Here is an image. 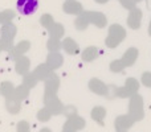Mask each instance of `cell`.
<instances>
[{"mask_svg": "<svg viewBox=\"0 0 151 132\" xmlns=\"http://www.w3.org/2000/svg\"><path fill=\"white\" fill-rule=\"evenodd\" d=\"M109 87L110 93L117 98H130L139 90V82L134 78H129L125 85L121 87H118V86H109Z\"/></svg>", "mask_w": 151, "mask_h": 132, "instance_id": "2", "label": "cell"}, {"mask_svg": "<svg viewBox=\"0 0 151 132\" xmlns=\"http://www.w3.org/2000/svg\"><path fill=\"white\" fill-rule=\"evenodd\" d=\"M89 88H90L91 93L97 94V95L101 96H107L110 94V87L107 85H105L102 81L97 79V78H93L89 82Z\"/></svg>", "mask_w": 151, "mask_h": 132, "instance_id": "8", "label": "cell"}, {"mask_svg": "<svg viewBox=\"0 0 151 132\" xmlns=\"http://www.w3.org/2000/svg\"><path fill=\"white\" fill-rule=\"evenodd\" d=\"M66 123L64 124V131L65 132H74V131H78V130H82L85 127V119L81 116H78L77 114L73 115L70 118H66Z\"/></svg>", "mask_w": 151, "mask_h": 132, "instance_id": "6", "label": "cell"}, {"mask_svg": "<svg viewBox=\"0 0 151 132\" xmlns=\"http://www.w3.org/2000/svg\"><path fill=\"white\" fill-rule=\"evenodd\" d=\"M48 31H49V33H50V37H57V39H61V37L64 36V33H65L64 25L60 23H56V21L48 28Z\"/></svg>", "mask_w": 151, "mask_h": 132, "instance_id": "19", "label": "cell"}, {"mask_svg": "<svg viewBox=\"0 0 151 132\" xmlns=\"http://www.w3.org/2000/svg\"><path fill=\"white\" fill-rule=\"evenodd\" d=\"M129 115L133 118L135 122L141 120L143 118V99L141 95L134 94L130 96V104H129Z\"/></svg>", "mask_w": 151, "mask_h": 132, "instance_id": "4", "label": "cell"}, {"mask_svg": "<svg viewBox=\"0 0 151 132\" xmlns=\"http://www.w3.org/2000/svg\"><path fill=\"white\" fill-rule=\"evenodd\" d=\"M119 3L126 8V9H129V11L133 9V8H135V4H137L134 0H119Z\"/></svg>", "mask_w": 151, "mask_h": 132, "instance_id": "28", "label": "cell"}, {"mask_svg": "<svg viewBox=\"0 0 151 132\" xmlns=\"http://www.w3.org/2000/svg\"><path fill=\"white\" fill-rule=\"evenodd\" d=\"M61 49H63L65 53L70 54V56L77 54V53L80 52V46H78V44L74 41L73 39H70V37H66V39H64L63 41H61Z\"/></svg>", "mask_w": 151, "mask_h": 132, "instance_id": "12", "label": "cell"}, {"mask_svg": "<svg viewBox=\"0 0 151 132\" xmlns=\"http://www.w3.org/2000/svg\"><path fill=\"white\" fill-rule=\"evenodd\" d=\"M99 54H101V50H99L97 46H88L82 52L81 57H82V61H85V62H90V61L97 60V58L99 57Z\"/></svg>", "mask_w": 151, "mask_h": 132, "instance_id": "16", "label": "cell"}, {"mask_svg": "<svg viewBox=\"0 0 151 132\" xmlns=\"http://www.w3.org/2000/svg\"><path fill=\"white\" fill-rule=\"evenodd\" d=\"M44 103L48 108L52 111L53 115H63V110H64V104L58 101L57 95L53 96H48V98H44Z\"/></svg>", "mask_w": 151, "mask_h": 132, "instance_id": "9", "label": "cell"}, {"mask_svg": "<svg viewBox=\"0 0 151 132\" xmlns=\"http://www.w3.org/2000/svg\"><path fill=\"white\" fill-rule=\"evenodd\" d=\"M47 48L49 52H58V50L61 49V39L50 37L47 42Z\"/></svg>", "mask_w": 151, "mask_h": 132, "instance_id": "21", "label": "cell"}, {"mask_svg": "<svg viewBox=\"0 0 151 132\" xmlns=\"http://www.w3.org/2000/svg\"><path fill=\"white\" fill-rule=\"evenodd\" d=\"M52 71H53V70L50 69V66L48 65L47 62H45V64H41V65H39L32 73L36 75V78L39 81H45L50 74H52Z\"/></svg>", "mask_w": 151, "mask_h": 132, "instance_id": "15", "label": "cell"}, {"mask_svg": "<svg viewBox=\"0 0 151 132\" xmlns=\"http://www.w3.org/2000/svg\"><path fill=\"white\" fill-rule=\"evenodd\" d=\"M16 67H17V73H20V74L25 75L27 73H29V67H31V61L28 60L27 57H20L17 61V65H16Z\"/></svg>", "mask_w": 151, "mask_h": 132, "instance_id": "20", "label": "cell"}, {"mask_svg": "<svg viewBox=\"0 0 151 132\" xmlns=\"http://www.w3.org/2000/svg\"><path fill=\"white\" fill-rule=\"evenodd\" d=\"M29 48H31V42L29 41H23V42H20V44L16 46V52H17L19 54H24V53H27L29 50Z\"/></svg>", "mask_w": 151, "mask_h": 132, "instance_id": "25", "label": "cell"}, {"mask_svg": "<svg viewBox=\"0 0 151 132\" xmlns=\"http://www.w3.org/2000/svg\"><path fill=\"white\" fill-rule=\"evenodd\" d=\"M29 128H31V127H29V124H28V123H25L24 120L21 122L20 126H17V130L19 131H29Z\"/></svg>", "mask_w": 151, "mask_h": 132, "instance_id": "30", "label": "cell"}, {"mask_svg": "<svg viewBox=\"0 0 151 132\" xmlns=\"http://www.w3.org/2000/svg\"><path fill=\"white\" fill-rule=\"evenodd\" d=\"M47 64L50 66L52 70H56L64 64V57L58 52H49L47 57Z\"/></svg>", "mask_w": 151, "mask_h": 132, "instance_id": "14", "label": "cell"}, {"mask_svg": "<svg viewBox=\"0 0 151 132\" xmlns=\"http://www.w3.org/2000/svg\"><path fill=\"white\" fill-rule=\"evenodd\" d=\"M52 116H53L52 111H50V110L48 108L47 106L37 112V119H39L40 122H48V120H49Z\"/></svg>", "mask_w": 151, "mask_h": 132, "instance_id": "23", "label": "cell"}, {"mask_svg": "<svg viewBox=\"0 0 151 132\" xmlns=\"http://www.w3.org/2000/svg\"><path fill=\"white\" fill-rule=\"evenodd\" d=\"M149 34L151 36V21H150V25H149Z\"/></svg>", "mask_w": 151, "mask_h": 132, "instance_id": "32", "label": "cell"}, {"mask_svg": "<svg viewBox=\"0 0 151 132\" xmlns=\"http://www.w3.org/2000/svg\"><path fill=\"white\" fill-rule=\"evenodd\" d=\"M97 3H99V4H102V3H106V1H109V0H96Z\"/></svg>", "mask_w": 151, "mask_h": 132, "instance_id": "31", "label": "cell"}, {"mask_svg": "<svg viewBox=\"0 0 151 132\" xmlns=\"http://www.w3.org/2000/svg\"><path fill=\"white\" fill-rule=\"evenodd\" d=\"M37 82H39V79L36 78V75H35L33 73H27V74L24 75L23 85H25L28 88H33L35 86L37 85Z\"/></svg>", "mask_w": 151, "mask_h": 132, "instance_id": "22", "label": "cell"}, {"mask_svg": "<svg viewBox=\"0 0 151 132\" xmlns=\"http://www.w3.org/2000/svg\"><path fill=\"white\" fill-rule=\"evenodd\" d=\"M135 123V120L130 116V115H121L115 119V130L117 131H127L131 126Z\"/></svg>", "mask_w": 151, "mask_h": 132, "instance_id": "11", "label": "cell"}, {"mask_svg": "<svg viewBox=\"0 0 151 132\" xmlns=\"http://www.w3.org/2000/svg\"><path fill=\"white\" fill-rule=\"evenodd\" d=\"M63 9H64V12L68 13V15H77V16L83 11L81 3H78L77 0H66V1L64 3Z\"/></svg>", "mask_w": 151, "mask_h": 132, "instance_id": "13", "label": "cell"}, {"mask_svg": "<svg viewBox=\"0 0 151 132\" xmlns=\"http://www.w3.org/2000/svg\"><path fill=\"white\" fill-rule=\"evenodd\" d=\"M142 83L147 87H151V73H143L142 74Z\"/></svg>", "mask_w": 151, "mask_h": 132, "instance_id": "29", "label": "cell"}, {"mask_svg": "<svg viewBox=\"0 0 151 132\" xmlns=\"http://www.w3.org/2000/svg\"><path fill=\"white\" fill-rule=\"evenodd\" d=\"M125 37L126 31L123 29V26H121L119 24H113L109 28V33L106 37V46L110 49H114L125 40Z\"/></svg>", "mask_w": 151, "mask_h": 132, "instance_id": "3", "label": "cell"}, {"mask_svg": "<svg viewBox=\"0 0 151 132\" xmlns=\"http://www.w3.org/2000/svg\"><path fill=\"white\" fill-rule=\"evenodd\" d=\"M77 114V111H76V107L74 106H64V110H63V115L66 118H70L73 116V115Z\"/></svg>", "mask_w": 151, "mask_h": 132, "instance_id": "27", "label": "cell"}, {"mask_svg": "<svg viewBox=\"0 0 151 132\" xmlns=\"http://www.w3.org/2000/svg\"><path fill=\"white\" fill-rule=\"evenodd\" d=\"M40 23H41V25L44 26V28L48 29L53 23H55V20H53V17L50 15H42L41 19H40Z\"/></svg>", "mask_w": 151, "mask_h": 132, "instance_id": "26", "label": "cell"}, {"mask_svg": "<svg viewBox=\"0 0 151 132\" xmlns=\"http://www.w3.org/2000/svg\"><path fill=\"white\" fill-rule=\"evenodd\" d=\"M107 23L106 16L102 12H93V11H82L76 19V28L78 31H83L88 28V25L94 24L97 28H104Z\"/></svg>", "mask_w": 151, "mask_h": 132, "instance_id": "1", "label": "cell"}, {"mask_svg": "<svg viewBox=\"0 0 151 132\" xmlns=\"http://www.w3.org/2000/svg\"><path fill=\"white\" fill-rule=\"evenodd\" d=\"M39 8V0H17V11L21 15H32Z\"/></svg>", "mask_w": 151, "mask_h": 132, "instance_id": "7", "label": "cell"}, {"mask_svg": "<svg viewBox=\"0 0 151 132\" xmlns=\"http://www.w3.org/2000/svg\"><path fill=\"white\" fill-rule=\"evenodd\" d=\"M141 23H142V11L137 7L130 9L127 16V25L131 29H138L141 26Z\"/></svg>", "mask_w": 151, "mask_h": 132, "instance_id": "10", "label": "cell"}, {"mask_svg": "<svg viewBox=\"0 0 151 132\" xmlns=\"http://www.w3.org/2000/svg\"><path fill=\"white\" fill-rule=\"evenodd\" d=\"M44 82H45V95H44V98L57 95V90H58V86H60V78H58V75L52 71V74H50Z\"/></svg>", "mask_w": 151, "mask_h": 132, "instance_id": "5", "label": "cell"}, {"mask_svg": "<svg viewBox=\"0 0 151 132\" xmlns=\"http://www.w3.org/2000/svg\"><path fill=\"white\" fill-rule=\"evenodd\" d=\"M134 1H135V3H139V1H141V0H134Z\"/></svg>", "mask_w": 151, "mask_h": 132, "instance_id": "33", "label": "cell"}, {"mask_svg": "<svg viewBox=\"0 0 151 132\" xmlns=\"http://www.w3.org/2000/svg\"><path fill=\"white\" fill-rule=\"evenodd\" d=\"M106 116V108L102 106H96L91 110V118L96 120L98 124H104V119Z\"/></svg>", "mask_w": 151, "mask_h": 132, "instance_id": "18", "label": "cell"}, {"mask_svg": "<svg viewBox=\"0 0 151 132\" xmlns=\"http://www.w3.org/2000/svg\"><path fill=\"white\" fill-rule=\"evenodd\" d=\"M138 49L137 48H130V49H127L125 52V54L122 56V62L125 64V66H131L135 64L137 58H138Z\"/></svg>", "mask_w": 151, "mask_h": 132, "instance_id": "17", "label": "cell"}, {"mask_svg": "<svg viewBox=\"0 0 151 132\" xmlns=\"http://www.w3.org/2000/svg\"><path fill=\"white\" fill-rule=\"evenodd\" d=\"M125 64L122 62V60H115L113 62H110V70L113 73H121L123 69H125Z\"/></svg>", "mask_w": 151, "mask_h": 132, "instance_id": "24", "label": "cell"}]
</instances>
